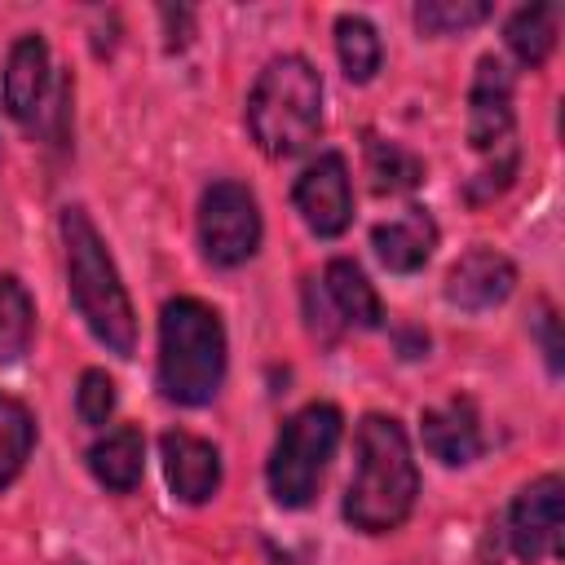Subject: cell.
I'll list each match as a JSON object with an SVG mask.
<instances>
[{
	"label": "cell",
	"mask_w": 565,
	"mask_h": 565,
	"mask_svg": "<svg viewBox=\"0 0 565 565\" xmlns=\"http://www.w3.org/2000/svg\"><path fill=\"white\" fill-rule=\"evenodd\" d=\"M57 234H62V252H66L71 305L79 309L84 327L97 335V344H106V353L132 358L137 353V313H132L128 287H124L93 216L79 203H71L57 216Z\"/></svg>",
	"instance_id": "obj_2"
},
{
	"label": "cell",
	"mask_w": 565,
	"mask_h": 565,
	"mask_svg": "<svg viewBox=\"0 0 565 565\" xmlns=\"http://www.w3.org/2000/svg\"><path fill=\"white\" fill-rule=\"evenodd\" d=\"M75 411L84 424L102 428L110 415H115V380L102 371V366H88L79 375V388H75Z\"/></svg>",
	"instance_id": "obj_23"
},
{
	"label": "cell",
	"mask_w": 565,
	"mask_h": 565,
	"mask_svg": "<svg viewBox=\"0 0 565 565\" xmlns=\"http://www.w3.org/2000/svg\"><path fill=\"white\" fill-rule=\"evenodd\" d=\"M335 57H340V71L349 84H371L384 62L380 31L362 13H340L335 18Z\"/></svg>",
	"instance_id": "obj_19"
},
{
	"label": "cell",
	"mask_w": 565,
	"mask_h": 565,
	"mask_svg": "<svg viewBox=\"0 0 565 565\" xmlns=\"http://www.w3.org/2000/svg\"><path fill=\"white\" fill-rule=\"evenodd\" d=\"M556 31H561V4H521L503 26V44L521 66H543L556 49Z\"/></svg>",
	"instance_id": "obj_17"
},
{
	"label": "cell",
	"mask_w": 565,
	"mask_h": 565,
	"mask_svg": "<svg viewBox=\"0 0 565 565\" xmlns=\"http://www.w3.org/2000/svg\"><path fill=\"white\" fill-rule=\"evenodd\" d=\"M88 472L115 494L137 490V481L146 472V437H141V428L137 424H115L110 433H102L88 446Z\"/></svg>",
	"instance_id": "obj_16"
},
{
	"label": "cell",
	"mask_w": 565,
	"mask_h": 565,
	"mask_svg": "<svg viewBox=\"0 0 565 565\" xmlns=\"http://www.w3.org/2000/svg\"><path fill=\"white\" fill-rule=\"evenodd\" d=\"M163 450V477L172 499L181 503H207L221 490V450L207 437H194L185 428H168L159 437Z\"/></svg>",
	"instance_id": "obj_11"
},
{
	"label": "cell",
	"mask_w": 565,
	"mask_h": 565,
	"mask_svg": "<svg viewBox=\"0 0 565 565\" xmlns=\"http://www.w3.org/2000/svg\"><path fill=\"white\" fill-rule=\"evenodd\" d=\"M534 331H539V340H543V358H547V366L561 371V335H556V313H552V305H539Z\"/></svg>",
	"instance_id": "obj_25"
},
{
	"label": "cell",
	"mask_w": 565,
	"mask_h": 565,
	"mask_svg": "<svg viewBox=\"0 0 565 565\" xmlns=\"http://www.w3.org/2000/svg\"><path fill=\"white\" fill-rule=\"evenodd\" d=\"M419 494V468L406 428L393 415H366L353 441V472L344 486V521L362 534L397 530Z\"/></svg>",
	"instance_id": "obj_1"
},
{
	"label": "cell",
	"mask_w": 565,
	"mask_h": 565,
	"mask_svg": "<svg viewBox=\"0 0 565 565\" xmlns=\"http://www.w3.org/2000/svg\"><path fill=\"white\" fill-rule=\"evenodd\" d=\"M31 450H35V415L26 411V402L0 393V490L22 477Z\"/></svg>",
	"instance_id": "obj_20"
},
{
	"label": "cell",
	"mask_w": 565,
	"mask_h": 565,
	"mask_svg": "<svg viewBox=\"0 0 565 565\" xmlns=\"http://www.w3.org/2000/svg\"><path fill=\"white\" fill-rule=\"evenodd\" d=\"M35 305L18 278H0V366H13L31 349Z\"/></svg>",
	"instance_id": "obj_21"
},
{
	"label": "cell",
	"mask_w": 565,
	"mask_h": 565,
	"mask_svg": "<svg viewBox=\"0 0 565 565\" xmlns=\"http://www.w3.org/2000/svg\"><path fill=\"white\" fill-rule=\"evenodd\" d=\"M419 437H424V450L433 459H441L446 468H463L486 450L481 419H477V406L468 397H450L441 406H428L419 415Z\"/></svg>",
	"instance_id": "obj_12"
},
{
	"label": "cell",
	"mask_w": 565,
	"mask_h": 565,
	"mask_svg": "<svg viewBox=\"0 0 565 565\" xmlns=\"http://www.w3.org/2000/svg\"><path fill=\"white\" fill-rule=\"evenodd\" d=\"M322 296H327V305L335 309V318L344 327H358V331L384 327V305H380V296H375V287H371V278L362 274L358 260L335 256L322 269Z\"/></svg>",
	"instance_id": "obj_15"
},
{
	"label": "cell",
	"mask_w": 565,
	"mask_h": 565,
	"mask_svg": "<svg viewBox=\"0 0 565 565\" xmlns=\"http://www.w3.org/2000/svg\"><path fill=\"white\" fill-rule=\"evenodd\" d=\"M362 154H366V177H371L375 194H406V190H415L424 181V159L415 150H406L402 141L366 132Z\"/></svg>",
	"instance_id": "obj_18"
},
{
	"label": "cell",
	"mask_w": 565,
	"mask_h": 565,
	"mask_svg": "<svg viewBox=\"0 0 565 565\" xmlns=\"http://www.w3.org/2000/svg\"><path fill=\"white\" fill-rule=\"evenodd\" d=\"M516 287V265L494 247H472L446 269V300L463 313H486L503 305Z\"/></svg>",
	"instance_id": "obj_10"
},
{
	"label": "cell",
	"mask_w": 565,
	"mask_h": 565,
	"mask_svg": "<svg viewBox=\"0 0 565 565\" xmlns=\"http://www.w3.org/2000/svg\"><path fill=\"white\" fill-rule=\"evenodd\" d=\"M159 393L177 406H207L225 380V327L212 305L177 296L159 313Z\"/></svg>",
	"instance_id": "obj_3"
},
{
	"label": "cell",
	"mask_w": 565,
	"mask_h": 565,
	"mask_svg": "<svg viewBox=\"0 0 565 565\" xmlns=\"http://www.w3.org/2000/svg\"><path fill=\"white\" fill-rule=\"evenodd\" d=\"M340 433H344V415L331 402H309L278 428L265 468L278 508H305L318 494L322 472L340 446Z\"/></svg>",
	"instance_id": "obj_5"
},
{
	"label": "cell",
	"mask_w": 565,
	"mask_h": 565,
	"mask_svg": "<svg viewBox=\"0 0 565 565\" xmlns=\"http://www.w3.org/2000/svg\"><path fill=\"white\" fill-rule=\"evenodd\" d=\"M260 234H265L260 203L243 181L221 177L199 194V247H203L207 265H216V269L247 265L260 247Z\"/></svg>",
	"instance_id": "obj_6"
},
{
	"label": "cell",
	"mask_w": 565,
	"mask_h": 565,
	"mask_svg": "<svg viewBox=\"0 0 565 565\" xmlns=\"http://www.w3.org/2000/svg\"><path fill=\"white\" fill-rule=\"evenodd\" d=\"M44 88H49V44H44V35L26 31L9 44L0 102L18 124H31L44 110Z\"/></svg>",
	"instance_id": "obj_13"
},
{
	"label": "cell",
	"mask_w": 565,
	"mask_h": 565,
	"mask_svg": "<svg viewBox=\"0 0 565 565\" xmlns=\"http://www.w3.org/2000/svg\"><path fill=\"white\" fill-rule=\"evenodd\" d=\"M252 141L269 159H291L322 132V75L309 57L282 53L269 57L247 97Z\"/></svg>",
	"instance_id": "obj_4"
},
{
	"label": "cell",
	"mask_w": 565,
	"mask_h": 565,
	"mask_svg": "<svg viewBox=\"0 0 565 565\" xmlns=\"http://www.w3.org/2000/svg\"><path fill=\"white\" fill-rule=\"evenodd\" d=\"M508 543L521 565H539L561 552V477L556 472L516 490L508 512Z\"/></svg>",
	"instance_id": "obj_8"
},
{
	"label": "cell",
	"mask_w": 565,
	"mask_h": 565,
	"mask_svg": "<svg viewBox=\"0 0 565 565\" xmlns=\"http://www.w3.org/2000/svg\"><path fill=\"white\" fill-rule=\"evenodd\" d=\"M490 18L486 0H419L415 4V26L424 35H459L472 31Z\"/></svg>",
	"instance_id": "obj_22"
},
{
	"label": "cell",
	"mask_w": 565,
	"mask_h": 565,
	"mask_svg": "<svg viewBox=\"0 0 565 565\" xmlns=\"http://www.w3.org/2000/svg\"><path fill=\"white\" fill-rule=\"evenodd\" d=\"M512 93L516 79L503 57L486 53L468 84V146L481 154H494L512 137Z\"/></svg>",
	"instance_id": "obj_9"
},
{
	"label": "cell",
	"mask_w": 565,
	"mask_h": 565,
	"mask_svg": "<svg viewBox=\"0 0 565 565\" xmlns=\"http://www.w3.org/2000/svg\"><path fill=\"white\" fill-rule=\"evenodd\" d=\"M516 163H521L516 146H512V141L499 146V150H494V163L481 168V172L468 181V199H472V203H490L494 194H503V190L512 185V177H516Z\"/></svg>",
	"instance_id": "obj_24"
},
{
	"label": "cell",
	"mask_w": 565,
	"mask_h": 565,
	"mask_svg": "<svg viewBox=\"0 0 565 565\" xmlns=\"http://www.w3.org/2000/svg\"><path fill=\"white\" fill-rule=\"evenodd\" d=\"M371 247L380 256L384 269L393 274H415L428 265L433 247H437V221L424 212V207H406L402 216L393 221H380L371 230Z\"/></svg>",
	"instance_id": "obj_14"
},
{
	"label": "cell",
	"mask_w": 565,
	"mask_h": 565,
	"mask_svg": "<svg viewBox=\"0 0 565 565\" xmlns=\"http://www.w3.org/2000/svg\"><path fill=\"white\" fill-rule=\"evenodd\" d=\"M291 203L309 234L318 238H340L353 221V185H349V163L340 150H322L313 163L291 185Z\"/></svg>",
	"instance_id": "obj_7"
}]
</instances>
